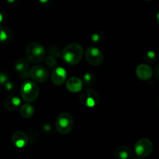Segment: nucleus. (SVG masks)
I'll list each match as a JSON object with an SVG mask.
<instances>
[{
	"label": "nucleus",
	"mask_w": 159,
	"mask_h": 159,
	"mask_svg": "<svg viewBox=\"0 0 159 159\" xmlns=\"http://www.w3.org/2000/svg\"><path fill=\"white\" fill-rule=\"evenodd\" d=\"M34 113V106L31 105L30 102H26V103L23 104L20 107V115L23 116V118H28L32 117Z\"/></svg>",
	"instance_id": "obj_16"
},
{
	"label": "nucleus",
	"mask_w": 159,
	"mask_h": 159,
	"mask_svg": "<svg viewBox=\"0 0 159 159\" xmlns=\"http://www.w3.org/2000/svg\"><path fill=\"white\" fill-rule=\"evenodd\" d=\"M26 54L29 61L38 64L46 58V50L41 43L31 42L26 46Z\"/></svg>",
	"instance_id": "obj_2"
},
{
	"label": "nucleus",
	"mask_w": 159,
	"mask_h": 159,
	"mask_svg": "<svg viewBox=\"0 0 159 159\" xmlns=\"http://www.w3.org/2000/svg\"><path fill=\"white\" fill-rule=\"evenodd\" d=\"M144 1H152V0H144Z\"/></svg>",
	"instance_id": "obj_26"
},
{
	"label": "nucleus",
	"mask_w": 159,
	"mask_h": 159,
	"mask_svg": "<svg viewBox=\"0 0 159 159\" xmlns=\"http://www.w3.org/2000/svg\"><path fill=\"white\" fill-rule=\"evenodd\" d=\"M85 57L88 63L93 66H99L102 65L104 60L102 53L95 47H89L85 50Z\"/></svg>",
	"instance_id": "obj_7"
},
{
	"label": "nucleus",
	"mask_w": 159,
	"mask_h": 159,
	"mask_svg": "<svg viewBox=\"0 0 159 159\" xmlns=\"http://www.w3.org/2000/svg\"><path fill=\"white\" fill-rule=\"evenodd\" d=\"M21 99L17 96H8L3 101V106L9 111H15L20 107Z\"/></svg>",
	"instance_id": "obj_13"
},
{
	"label": "nucleus",
	"mask_w": 159,
	"mask_h": 159,
	"mask_svg": "<svg viewBox=\"0 0 159 159\" xmlns=\"http://www.w3.org/2000/svg\"><path fill=\"white\" fill-rule=\"evenodd\" d=\"M13 33L9 28L0 26V43L8 44L13 40Z\"/></svg>",
	"instance_id": "obj_14"
},
{
	"label": "nucleus",
	"mask_w": 159,
	"mask_h": 159,
	"mask_svg": "<svg viewBox=\"0 0 159 159\" xmlns=\"http://www.w3.org/2000/svg\"><path fill=\"white\" fill-rule=\"evenodd\" d=\"M12 141L14 145L19 148H23L27 144L28 137L27 135L23 131H16L14 132L12 136Z\"/></svg>",
	"instance_id": "obj_12"
},
{
	"label": "nucleus",
	"mask_w": 159,
	"mask_h": 159,
	"mask_svg": "<svg viewBox=\"0 0 159 159\" xmlns=\"http://www.w3.org/2000/svg\"><path fill=\"white\" fill-rule=\"evenodd\" d=\"M84 50L78 43H71L67 45L61 52V57L65 63L70 65L79 64L83 57Z\"/></svg>",
	"instance_id": "obj_1"
},
{
	"label": "nucleus",
	"mask_w": 159,
	"mask_h": 159,
	"mask_svg": "<svg viewBox=\"0 0 159 159\" xmlns=\"http://www.w3.org/2000/svg\"><path fill=\"white\" fill-rule=\"evenodd\" d=\"M29 75L35 82L43 83L48 80V71L47 68L43 66L36 65L30 68L29 71Z\"/></svg>",
	"instance_id": "obj_8"
},
{
	"label": "nucleus",
	"mask_w": 159,
	"mask_h": 159,
	"mask_svg": "<svg viewBox=\"0 0 159 159\" xmlns=\"http://www.w3.org/2000/svg\"><path fill=\"white\" fill-rule=\"evenodd\" d=\"M133 159H141L140 158H138V157H137V158H134Z\"/></svg>",
	"instance_id": "obj_25"
},
{
	"label": "nucleus",
	"mask_w": 159,
	"mask_h": 159,
	"mask_svg": "<svg viewBox=\"0 0 159 159\" xmlns=\"http://www.w3.org/2000/svg\"><path fill=\"white\" fill-rule=\"evenodd\" d=\"M144 59H145L148 62L153 63V62H155V61L157 60L156 54H155V53L154 52V51H149L144 54Z\"/></svg>",
	"instance_id": "obj_19"
},
{
	"label": "nucleus",
	"mask_w": 159,
	"mask_h": 159,
	"mask_svg": "<svg viewBox=\"0 0 159 159\" xmlns=\"http://www.w3.org/2000/svg\"><path fill=\"white\" fill-rule=\"evenodd\" d=\"M57 131L61 134H68L74 127V120L72 116L68 113H61L58 115L55 121Z\"/></svg>",
	"instance_id": "obj_3"
},
{
	"label": "nucleus",
	"mask_w": 159,
	"mask_h": 159,
	"mask_svg": "<svg viewBox=\"0 0 159 159\" xmlns=\"http://www.w3.org/2000/svg\"><path fill=\"white\" fill-rule=\"evenodd\" d=\"M6 75H2L1 74L0 75V82L1 83H3V82H5L6 81Z\"/></svg>",
	"instance_id": "obj_22"
},
{
	"label": "nucleus",
	"mask_w": 159,
	"mask_h": 159,
	"mask_svg": "<svg viewBox=\"0 0 159 159\" xmlns=\"http://www.w3.org/2000/svg\"><path fill=\"white\" fill-rule=\"evenodd\" d=\"M29 61L27 58H20L16 61L15 68L20 74L26 72L29 68Z\"/></svg>",
	"instance_id": "obj_17"
},
{
	"label": "nucleus",
	"mask_w": 159,
	"mask_h": 159,
	"mask_svg": "<svg viewBox=\"0 0 159 159\" xmlns=\"http://www.w3.org/2000/svg\"><path fill=\"white\" fill-rule=\"evenodd\" d=\"M136 75L141 80L148 81L153 75V70L149 65L141 64L137 67Z\"/></svg>",
	"instance_id": "obj_10"
},
{
	"label": "nucleus",
	"mask_w": 159,
	"mask_h": 159,
	"mask_svg": "<svg viewBox=\"0 0 159 159\" xmlns=\"http://www.w3.org/2000/svg\"><path fill=\"white\" fill-rule=\"evenodd\" d=\"M16 0H8V2H10V3H12V2H15Z\"/></svg>",
	"instance_id": "obj_24"
},
{
	"label": "nucleus",
	"mask_w": 159,
	"mask_h": 159,
	"mask_svg": "<svg viewBox=\"0 0 159 159\" xmlns=\"http://www.w3.org/2000/svg\"><path fill=\"white\" fill-rule=\"evenodd\" d=\"M40 94V89L35 82L32 81H26L23 82L20 88V95L22 99L27 102L36 101Z\"/></svg>",
	"instance_id": "obj_4"
},
{
	"label": "nucleus",
	"mask_w": 159,
	"mask_h": 159,
	"mask_svg": "<svg viewBox=\"0 0 159 159\" xmlns=\"http://www.w3.org/2000/svg\"><path fill=\"white\" fill-rule=\"evenodd\" d=\"M100 100L99 93L92 88H86L82 90L79 96V101L86 107H94L98 105Z\"/></svg>",
	"instance_id": "obj_5"
},
{
	"label": "nucleus",
	"mask_w": 159,
	"mask_h": 159,
	"mask_svg": "<svg viewBox=\"0 0 159 159\" xmlns=\"http://www.w3.org/2000/svg\"><path fill=\"white\" fill-rule=\"evenodd\" d=\"M46 64L50 68H55L57 66V61L53 56L50 55L46 58Z\"/></svg>",
	"instance_id": "obj_20"
},
{
	"label": "nucleus",
	"mask_w": 159,
	"mask_h": 159,
	"mask_svg": "<svg viewBox=\"0 0 159 159\" xmlns=\"http://www.w3.org/2000/svg\"><path fill=\"white\" fill-rule=\"evenodd\" d=\"M66 88L70 93H77L81 92L83 88L82 79L77 77H71L66 82Z\"/></svg>",
	"instance_id": "obj_11"
},
{
	"label": "nucleus",
	"mask_w": 159,
	"mask_h": 159,
	"mask_svg": "<svg viewBox=\"0 0 159 159\" xmlns=\"http://www.w3.org/2000/svg\"><path fill=\"white\" fill-rule=\"evenodd\" d=\"M67 79V71L61 67L54 68L51 73V81L55 85H61Z\"/></svg>",
	"instance_id": "obj_9"
},
{
	"label": "nucleus",
	"mask_w": 159,
	"mask_h": 159,
	"mask_svg": "<svg viewBox=\"0 0 159 159\" xmlns=\"http://www.w3.org/2000/svg\"><path fill=\"white\" fill-rule=\"evenodd\" d=\"M2 20H3V16H2V15L0 13V22H1Z\"/></svg>",
	"instance_id": "obj_23"
},
{
	"label": "nucleus",
	"mask_w": 159,
	"mask_h": 159,
	"mask_svg": "<svg viewBox=\"0 0 159 159\" xmlns=\"http://www.w3.org/2000/svg\"><path fill=\"white\" fill-rule=\"evenodd\" d=\"M39 2L43 6H48L51 2V0H39Z\"/></svg>",
	"instance_id": "obj_21"
},
{
	"label": "nucleus",
	"mask_w": 159,
	"mask_h": 159,
	"mask_svg": "<svg viewBox=\"0 0 159 159\" xmlns=\"http://www.w3.org/2000/svg\"><path fill=\"white\" fill-rule=\"evenodd\" d=\"M154 146L148 138H141L134 145V152L140 158H146L152 154Z\"/></svg>",
	"instance_id": "obj_6"
},
{
	"label": "nucleus",
	"mask_w": 159,
	"mask_h": 159,
	"mask_svg": "<svg viewBox=\"0 0 159 159\" xmlns=\"http://www.w3.org/2000/svg\"><path fill=\"white\" fill-rule=\"evenodd\" d=\"M116 159H130L132 157V150L127 146H119L114 152Z\"/></svg>",
	"instance_id": "obj_15"
},
{
	"label": "nucleus",
	"mask_w": 159,
	"mask_h": 159,
	"mask_svg": "<svg viewBox=\"0 0 159 159\" xmlns=\"http://www.w3.org/2000/svg\"><path fill=\"white\" fill-rule=\"evenodd\" d=\"M82 83L86 86H91L95 82V77L91 73H86L83 75V79H82Z\"/></svg>",
	"instance_id": "obj_18"
}]
</instances>
